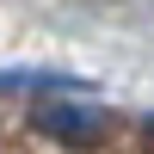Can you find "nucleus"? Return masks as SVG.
<instances>
[{"mask_svg": "<svg viewBox=\"0 0 154 154\" xmlns=\"http://www.w3.org/2000/svg\"><path fill=\"white\" fill-rule=\"evenodd\" d=\"M37 130H43V136H56V142L93 148L99 136L111 130V117H105L99 105H80V99H56V105H43V111H37Z\"/></svg>", "mask_w": 154, "mask_h": 154, "instance_id": "1", "label": "nucleus"}]
</instances>
